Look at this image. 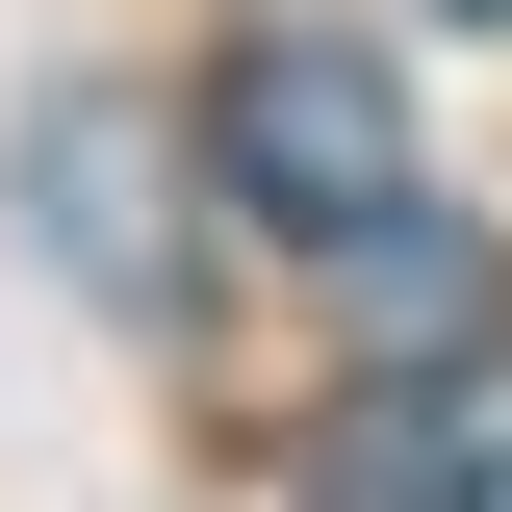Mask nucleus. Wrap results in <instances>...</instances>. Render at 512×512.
Masks as SVG:
<instances>
[{"mask_svg":"<svg viewBox=\"0 0 512 512\" xmlns=\"http://www.w3.org/2000/svg\"><path fill=\"white\" fill-rule=\"evenodd\" d=\"M308 512H512V359H410L308 436Z\"/></svg>","mask_w":512,"mask_h":512,"instance_id":"obj_2","label":"nucleus"},{"mask_svg":"<svg viewBox=\"0 0 512 512\" xmlns=\"http://www.w3.org/2000/svg\"><path fill=\"white\" fill-rule=\"evenodd\" d=\"M436 26H512V0H436Z\"/></svg>","mask_w":512,"mask_h":512,"instance_id":"obj_3","label":"nucleus"},{"mask_svg":"<svg viewBox=\"0 0 512 512\" xmlns=\"http://www.w3.org/2000/svg\"><path fill=\"white\" fill-rule=\"evenodd\" d=\"M205 154H231L256 231H384L410 205V77L359 26H231L205 52Z\"/></svg>","mask_w":512,"mask_h":512,"instance_id":"obj_1","label":"nucleus"}]
</instances>
